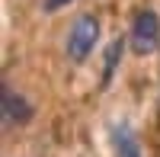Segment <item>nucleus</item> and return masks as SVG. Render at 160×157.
<instances>
[{
    "mask_svg": "<svg viewBox=\"0 0 160 157\" xmlns=\"http://www.w3.org/2000/svg\"><path fill=\"white\" fill-rule=\"evenodd\" d=\"M99 42V19L93 16V13H83V16H77L68 29V42H64V51H68V58L74 64H83L93 48Z\"/></svg>",
    "mask_w": 160,
    "mask_h": 157,
    "instance_id": "nucleus-1",
    "label": "nucleus"
},
{
    "mask_svg": "<svg viewBox=\"0 0 160 157\" xmlns=\"http://www.w3.org/2000/svg\"><path fill=\"white\" fill-rule=\"evenodd\" d=\"M131 51L135 55H154L160 48V19L154 10H138L135 23H131Z\"/></svg>",
    "mask_w": 160,
    "mask_h": 157,
    "instance_id": "nucleus-2",
    "label": "nucleus"
},
{
    "mask_svg": "<svg viewBox=\"0 0 160 157\" xmlns=\"http://www.w3.org/2000/svg\"><path fill=\"white\" fill-rule=\"evenodd\" d=\"M109 138H112L115 157H144V154H141V144H138V135L131 132L128 122H115V125L109 128Z\"/></svg>",
    "mask_w": 160,
    "mask_h": 157,
    "instance_id": "nucleus-3",
    "label": "nucleus"
},
{
    "mask_svg": "<svg viewBox=\"0 0 160 157\" xmlns=\"http://www.w3.org/2000/svg\"><path fill=\"white\" fill-rule=\"evenodd\" d=\"M3 115L7 122H16V125H26L32 119V106L26 103L19 93H10V90H3Z\"/></svg>",
    "mask_w": 160,
    "mask_h": 157,
    "instance_id": "nucleus-4",
    "label": "nucleus"
},
{
    "mask_svg": "<svg viewBox=\"0 0 160 157\" xmlns=\"http://www.w3.org/2000/svg\"><path fill=\"white\" fill-rule=\"evenodd\" d=\"M122 48H125V45H122V38H115V42L109 45V55H106V74H102V84H109V80H112V68H115V61L122 58Z\"/></svg>",
    "mask_w": 160,
    "mask_h": 157,
    "instance_id": "nucleus-5",
    "label": "nucleus"
},
{
    "mask_svg": "<svg viewBox=\"0 0 160 157\" xmlns=\"http://www.w3.org/2000/svg\"><path fill=\"white\" fill-rule=\"evenodd\" d=\"M64 3H71V0H45V10H48V13H55V10H61Z\"/></svg>",
    "mask_w": 160,
    "mask_h": 157,
    "instance_id": "nucleus-6",
    "label": "nucleus"
}]
</instances>
